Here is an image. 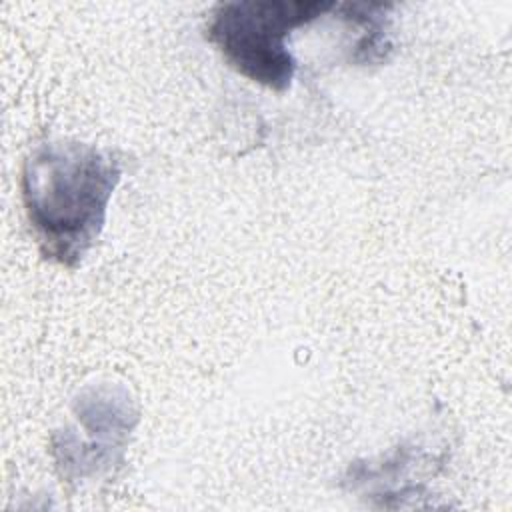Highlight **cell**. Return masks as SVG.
I'll return each instance as SVG.
<instances>
[{
	"mask_svg": "<svg viewBox=\"0 0 512 512\" xmlns=\"http://www.w3.org/2000/svg\"><path fill=\"white\" fill-rule=\"evenodd\" d=\"M334 8L336 2L326 0L220 2L210 12L206 36L238 74L284 92L296 72L290 34Z\"/></svg>",
	"mask_w": 512,
	"mask_h": 512,
	"instance_id": "2",
	"label": "cell"
},
{
	"mask_svg": "<svg viewBox=\"0 0 512 512\" xmlns=\"http://www.w3.org/2000/svg\"><path fill=\"white\" fill-rule=\"evenodd\" d=\"M120 160L92 144H38L22 166L26 220L44 258L76 268L98 240L120 180Z\"/></svg>",
	"mask_w": 512,
	"mask_h": 512,
	"instance_id": "1",
	"label": "cell"
}]
</instances>
